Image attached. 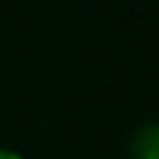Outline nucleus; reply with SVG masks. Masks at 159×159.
<instances>
[{"mask_svg":"<svg viewBox=\"0 0 159 159\" xmlns=\"http://www.w3.org/2000/svg\"><path fill=\"white\" fill-rule=\"evenodd\" d=\"M130 156L133 159H159V121H148L139 127L130 142Z\"/></svg>","mask_w":159,"mask_h":159,"instance_id":"obj_1","label":"nucleus"},{"mask_svg":"<svg viewBox=\"0 0 159 159\" xmlns=\"http://www.w3.org/2000/svg\"><path fill=\"white\" fill-rule=\"evenodd\" d=\"M0 159H24V156L15 153V150H9V148H0Z\"/></svg>","mask_w":159,"mask_h":159,"instance_id":"obj_2","label":"nucleus"}]
</instances>
